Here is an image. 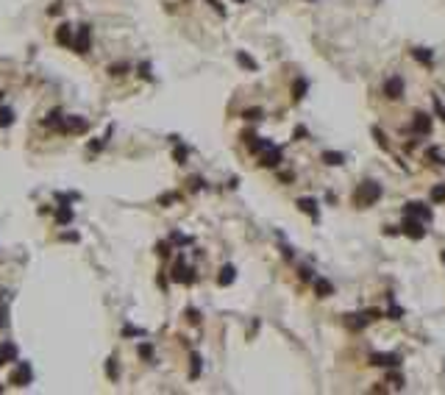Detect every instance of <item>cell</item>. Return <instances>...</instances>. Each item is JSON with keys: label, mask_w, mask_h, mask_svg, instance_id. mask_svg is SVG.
Here are the masks:
<instances>
[{"label": "cell", "mask_w": 445, "mask_h": 395, "mask_svg": "<svg viewBox=\"0 0 445 395\" xmlns=\"http://www.w3.org/2000/svg\"><path fill=\"white\" fill-rule=\"evenodd\" d=\"M379 198H381V187L376 181H362L359 184V190H356V203L359 206H373Z\"/></svg>", "instance_id": "cell-1"}, {"label": "cell", "mask_w": 445, "mask_h": 395, "mask_svg": "<svg viewBox=\"0 0 445 395\" xmlns=\"http://www.w3.org/2000/svg\"><path fill=\"white\" fill-rule=\"evenodd\" d=\"M401 231L409 237V240H423L426 237V228H423V220H417V217H409V214H403V226Z\"/></svg>", "instance_id": "cell-2"}, {"label": "cell", "mask_w": 445, "mask_h": 395, "mask_svg": "<svg viewBox=\"0 0 445 395\" xmlns=\"http://www.w3.org/2000/svg\"><path fill=\"white\" fill-rule=\"evenodd\" d=\"M173 281H178V284H192V281H195V270H192L190 264H184V259H178L176 267H173Z\"/></svg>", "instance_id": "cell-3"}, {"label": "cell", "mask_w": 445, "mask_h": 395, "mask_svg": "<svg viewBox=\"0 0 445 395\" xmlns=\"http://www.w3.org/2000/svg\"><path fill=\"white\" fill-rule=\"evenodd\" d=\"M412 131H415L417 136H429L431 134V114L417 112L415 120H412Z\"/></svg>", "instance_id": "cell-4"}, {"label": "cell", "mask_w": 445, "mask_h": 395, "mask_svg": "<svg viewBox=\"0 0 445 395\" xmlns=\"http://www.w3.org/2000/svg\"><path fill=\"white\" fill-rule=\"evenodd\" d=\"M89 45H92V28H89V25H81V28H78L75 42H72V48H75V53H86Z\"/></svg>", "instance_id": "cell-5"}, {"label": "cell", "mask_w": 445, "mask_h": 395, "mask_svg": "<svg viewBox=\"0 0 445 395\" xmlns=\"http://www.w3.org/2000/svg\"><path fill=\"white\" fill-rule=\"evenodd\" d=\"M31 379H34V373H31V365H28V362H22L14 373H11V384H14V387H28Z\"/></svg>", "instance_id": "cell-6"}, {"label": "cell", "mask_w": 445, "mask_h": 395, "mask_svg": "<svg viewBox=\"0 0 445 395\" xmlns=\"http://www.w3.org/2000/svg\"><path fill=\"white\" fill-rule=\"evenodd\" d=\"M403 214L423 220V223H429V220H431V209H429V206H423V203H417V200H412V203L403 206Z\"/></svg>", "instance_id": "cell-7"}, {"label": "cell", "mask_w": 445, "mask_h": 395, "mask_svg": "<svg viewBox=\"0 0 445 395\" xmlns=\"http://www.w3.org/2000/svg\"><path fill=\"white\" fill-rule=\"evenodd\" d=\"M384 95H387L389 100L401 98V95H403V78H398V75L387 78V81H384Z\"/></svg>", "instance_id": "cell-8"}, {"label": "cell", "mask_w": 445, "mask_h": 395, "mask_svg": "<svg viewBox=\"0 0 445 395\" xmlns=\"http://www.w3.org/2000/svg\"><path fill=\"white\" fill-rule=\"evenodd\" d=\"M370 365H376V367H398L401 365V356H398V353H373V356H370Z\"/></svg>", "instance_id": "cell-9"}, {"label": "cell", "mask_w": 445, "mask_h": 395, "mask_svg": "<svg viewBox=\"0 0 445 395\" xmlns=\"http://www.w3.org/2000/svg\"><path fill=\"white\" fill-rule=\"evenodd\" d=\"M298 209L306 212L312 220H318V200L315 198H298Z\"/></svg>", "instance_id": "cell-10"}, {"label": "cell", "mask_w": 445, "mask_h": 395, "mask_svg": "<svg viewBox=\"0 0 445 395\" xmlns=\"http://www.w3.org/2000/svg\"><path fill=\"white\" fill-rule=\"evenodd\" d=\"M278 162H281V148L264 150V156H261V164H264V167H278Z\"/></svg>", "instance_id": "cell-11"}, {"label": "cell", "mask_w": 445, "mask_h": 395, "mask_svg": "<svg viewBox=\"0 0 445 395\" xmlns=\"http://www.w3.org/2000/svg\"><path fill=\"white\" fill-rule=\"evenodd\" d=\"M245 142H248V148L254 150V153H264L267 148H273V142L259 139V136H245Z\"/></svg>", "instance_id": "cell-12"}, {"label": "cell", "mask_w": 445, "mask_h": 395, "mask_svg": "<svg viewBox=\"0 0 445 395\" xmlns=\"http://www.w3.org/2000/svg\"><path fill=\"white\" fill-rule=\"evenodd\" d=\"M234 278H237V270H234V264H226V267L220 270V275H217L220 287H228V284H234Z\"/></svg>", "instance_id": "cell-13"}, {"label": "cell", "mask_w": 445, "mask_h": 395, "mask_svg": "<svg viewBox=\"0 0 445 395\" xmlns=\"http://www.w3.org/2000/svg\"><path fill=\"white\" fill-rule=\"evenodd\" d=\"M315 292L320 298H328V295H334V284L325 281V278H315Z\"/></svg>", "instance_id": "cell-14"}, {"label": "cell", "mask_w": 445, "mask_h": 395, "mask_svg": "<svg viewBox=\"0 0 445 395\" xmlns=\"http://www.w3.org/2000/svg\"><path fill=\"white\" fill-rule=\"evenodd\" d=\"M306 89H309V81H306V78H298L295 84H292V100H304Z\"/></svg>", "instance_id": "cell-15"}, {"label": "cell", "mask_w": 445, "mask_h": 395, "mask_svg": "<svg viewBox=\"0 0 445 395\" xmlns=\"http://www.w3.org/2000/svg\"><path fill=\"white\" fill-rule=\"evenodd\" d=\"M62 128H64V131H84L86 123L78 120V117H64V120H62Z\"/></svg>", "instance_id": "cell-16"}, {"label": "cell", "mask_w": 445, "mask_h": 395, "mask_svg": "<svg viewBox=\"0 0 445 395\" xmlns=\"http://www.w3.org/2000/svg\"><path fill=\"white\" fill-rule=\"evenodd\" d=\"M17 359V348L11 345V342H6V345L0 348V365H6V362H14Z\"/></svg>", "instance_id": "cell-17"}, {"label": "cell", "mask_w": 445, "mask_h": 395, "mask_svg": "<svg viewBox=\"0 0 445 395\" xmlns=\"http://www.w3.org/2000/svg\"><path fill=\"white\" fill-rule=\"evenodd\" d=\"M56 42L59 45H72L75 39H72V28L70 25H62V28L56 31Z\"/></svg>", "instance_id": "cell-18"}, {"label": "cell", "mask_w": 445, "mask_h": 395, "mask_svg": "<svg viewBox=\"0 0 445 395\" xmlns=\"http://www.w3.org/2000/svg\"><path fill=\"white\" fill-rule=\"evenodd\" d=\"M323 162H325V164H331V167H337V164L345 162V156L337 153V150H323Z\"/></svg>", "instance_id": "cell-19"}, {"label": "cell", "mask_w": 445, "mask_h": 395, "mask_svg": "<svg viewBox=\"0 0 445 395\" xmlns=\"http://www.w3.org/2000/svg\"><path fill=\"white\" fill-rule=\"evenodd\" d=\"M190 362H192V365H190V379H198V376H200V367H203V359H200V353H192Z\"/></svg>", "instance_id": "cell-20"}, {"label": "cell", "mask_w": 445, "mask_h": 395, "mask_svg": "<svg viewBox=\"0 0 445 395\" xmlns=\"http://www.w3.org/2000/svg\"><path fill=\"white\" fill-rule=\"evenodd\" d=\"M412 56H415L420 64H431V62H434V53L426 50V48H415V50H412Z\"/></svg>", "instance_id": "cell-21"}, {"label": "cell", "mask_w": 445, "mask_h": 395, "mask_svg": "<svg viewBox=\"0 0 445 395\" xmlns=\"http://www.w3.org/2000/svg\"><path fill=\"white\" fill-rule=\"evenodd\" d=\"M237 62H240V67H245V70H259V64H256V59H251L248 53H237Z\"/></svg>", "instance_id": "cell-22"}, {"label": "cell", "mask_w": 445, "mask_h": 395, "mask_svg": "<svg viewBox=\"0 0 445 395\" xmlns=\"http://www.w3.org/2000/svg\"><path fill=\"white\" fill-rule=\"evenodd\" d=\"M431 200H434V203H443V200H445V187H443V184H437V187L431 190Z\"/></svg>", "instance_id": "cell-23"}, {"label": "cell", "mask_w": 445, "mask_h": 395, "mask_svg": "<svg viewBox=\"0 0 445 395\" xmlns=\"http://www.w3.org/2000/svg\"><path fill=\"white\" fill-rule=\"evenodd\" d=\"M11 120H14V112L11 109H0V126H11Z\"/></svg>", "instance_id": "cell-24"}, {"label": "cell", "mask_w": 445, "mask_h": 395, "mask_svg": "<svg viewBox=\"0 0 445 395\" xmlns=\"http://www.w3.org/2000/svg\"><path fill=\"white\" fill-rule=\"evenodd\" d=\"M401 315H403V309L398 304H392V301H389V312H387V318L389 320H401Z\"/></svg>", "instance_id": "cell-25"}, {"label": "cell", "mask_w": 445, "mask_h": 395, "mask_svg": "<svg viewBox=\"0 0 445 395\" xmlns=\"http://www.w3.org/2000/svg\"><path fill=\"white\" fill-rule=\"evenodd\" d=\"M106 373H109V379H117V359H109V365H106Z\"/></svg>", "instance_id": "cell-26"}, {"label": "cell", "mask_w": 445, "mask_h": 395, "mask_svg": "<svg viewBox=\"0 0 445 395\" xmlns=\"http://www.w3.org/2000/svg\"><path fill=\"white\" fill-rule=\"evenodd\" d=\"M242 117H245V120H259L261 109H248V112H242Z\"/></svg>", "instance_id": "cell-27"}, {"label": "cell", "mask_w": 445, "mask_h": 395, "mask_svg": "<svg viewBox=\"0 0 445 395\" xmlns=\"http://www.w3.org/2000/svg\"><path fill=\"white\" fill-rule=\"evenodd\" d=\"M72 220V209H59V223H70Z\"/></svg>", "instance_id": "cell-28"}, {"label": "cell", "mask_w": 445, "mask_h": 395, "mask_svg": "<svg viewBox=\"0 0 445 395\" xmlns=\"http://www.w3.org/2000/svg\"><path fill=\"white\" fill-rule=\"evenodd\" d=\"M373 136H376V142H379V145H384V148H387V136H384L379 128H373Z\"/></svg>", "instance_id": "cell-29"}, {"label": "cell", "mask_w": 445, "mask_h": 395, "mask_svg": "<svg viewBox=\"0 0 445 395\" xmlns=\"http://www.w3.org/2000/svg\"><path fill=\"white\" fill-rule=\"evenodd\" d=\"M139 356L150 359V356H153V348H150V345H139Z\"/></svg>", "instance_id": "cell-30"}, {"label": "cell", "mask_w": 445, "mask_h": 395, "mask_svg": "<svg viewBox=\"0 0 445 395\" xmlns=\"http://www.w3.org/2000/svg\"><path fill=\"white\" fill-rule=\"evenodd\" d=\"M176 159H178V164H184L187 162V148H176Z\"/></svg>", "instance_id": "cell-31"}, {"label": "cell", "mask_w": 445, "mask_h": 395, "mask_svg": "<svg viewBox=\"0 0 445 395\" xmlns=\"http://www.w3.org/2000/svg\"><path fill=\"white\" fill-rule=\"evenodd\" d=\"M123 70H126V64H114V67H109L112 75H123Z\"/></svg>", "instance_id": "cell-32"}, {"label": "cell", "mask_w": 445, "mask_h": 395, "mask_svg": "<svg viewBox=\"0 0 445 395\" xmlns=\"http://www.w3.org/2000/svg\"><path fill=\"white\" fill-rule=\"evenodd\" d=\"M389 381H392L395 387H403V381H401V376H398V373H389Z\"/></svg>", "instance_id": "cell-33"}, {"label": "cell", "mask_w": 445, "mask_h": 395, "mask_svg": "<svg viewBox=\"0 0 445 395\" xmlns=\"http://www.w3.org/2000/svg\"><path fill=\"white\" fill-rule=\"evenodd\" d=\"M209 6H214V8H217V14H226V8H223V6H220V3H217V0H209Z\"/></svg>", "instance_id": "cell-34"}, {"label": "cell", "mask_w": 445, "mask_h": 395, "mask_svg": "<svg viewBox=\"0 0 445 395\" xmlns=\"http://www.w3.org/2000/svg\"><path fill=\"white\" fill-rule=\"evenodd\" d=\"M187 315H190V320H192V323H198V320H200V315H198V312H195V309H190V312H187Z\"/></svg>", "instance_id": "cell-35"}, {"label": "cell", "mask_w": 445, "mask_h": 395, "mask_svg": "<svg viewBox=\"0 0 445 395\" xmlns=\"http://www.w3.org/2000/svg\"><path fill=\"white\" fill-rule=\"evenodd\" d=\"M170 254V248H167V242H162V245H159V256H167Z\"/></svg>", "instance_id": "cell-36"}, {"label": "cell", "mask_w": 445, "mask_h": 395, "mask_svg": "<svg viewBox=\"0 0 445 395\" xmlns=\"http://www.w3.org/2000/svg\"><path fill=\"white\" fill-rule=\"evenodd\" d=\"M6 326V309H0V329Z\"/></svg>", "instance_id": "cell-37"}, {"label": "cell", "mask_w": 445, "mask_h": 395, "mask_svg": "<svg viewBox=\"0 0 445 395\" xmlns=\"http://www.w3.org/2000/svg\"><path fill=\"white\" fill-rule=\"evenodd\" d=\"M443 262H445V251H443Z\"/></svg>", "instance_id": "cell-38"}, {"label": "cell", "mask_w": 445, "mask_h": 395, "mask_svg": "<svg viewBox=\"0 0 445 395\" xmlns=\"http://www.w3.org/2000/svg\"><path fill=\"white\" fill-rule=\"evenodd\" d=\"M0 100H3V92H0Z\"/></svg>", "instance_id": "cell-39"}]
</instances>
